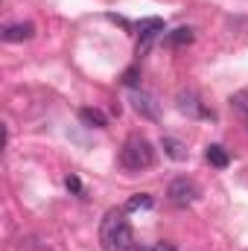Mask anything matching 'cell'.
Listing matches in <instances>:
<instances>
[{"label": "cell", "mask_w": 248, "mask_h": 251, "mask_svg": "<svg viewBox=\"0 0 248 251\" xmlns=\"http://www.w3.org/2000/svg\"><path fill=\"white\" fill-rule=\"evenodd\" d=\"M99 243L105 251H128L134 246V228L125 216V210H108L99 225Z\"/></svg>", "instance_id": "1"}, {"label": "cell", "mask_w": 248, "mask_h": 251, "mask_svg": "<svg viewBox=\"0 0 248 251\" xmlns=\"http://www.w3.org/2000/svg\"><path fill=\"white\" fill-rule=\"evenodd\" d=\"M120 164L128 173H143L155 164V146L143 134H128L120 149Z\"/></svg>", "instance_id": "2"}, {"label": "cell", "mask_w": 248, "mask_h": 251, "mask_svg": "<svg viewBox=\"0 0 248 251\" xmlns=\"http://www.w3.org/2000/svg\"><path fill=\"white\" fill-rule=\"evenodd\" d=\"M167 199H170L173 204H178V207H187V204H193V201L198 199V187H196L193 178L178 176V178L170 181V187H167Z\"/></svg>", "instance_id": "3"}, {"label": "cell", "mask_w": 248, "mask_h": 251, "mask_svg": "<svg viewBox=\"0 0 248 251\" xmlns=\"http://www.w3.org/2000/svg\"><path fill=\"white\" fill-rule=\"evenodd\" d=\"M164 32V21L161 18H143L137 24V56H143L149 50V44Z\"/></svg>", "instance_id": "4"}, {"label": "cell", "mask_w": 248, "mask_h": 251, "mask_svg": "<svg viewBox=\"0 0 248 251\" xmlns=\"http://www.w3.org/2000/svg\"><path fill=\"white\" fill-rule=\"evenodd\" d=\"M178 108L184 111V114H190V117H216L210 108H204V102H201V97L196 94V91H181L178 94Z\"/></svg>", "instance_id": "5"}, {"label": "cell", "mask_w": 248, "mask_h": 251, "mask_svg": "<svg viewBox=\"0 0 248 251\" xmlns=\"http://www.w3.org/2000/svg\"><path fill=\"white\" fill-rule=\"evenodd\" d=\"M35 35V26L29 24V21H18V24H6L3 29H0V38L6 41V44H21V41H29Z\"/></svg>", "instance_id": "6"}, {"label": "cell", "mask_w": 248, "mask_h": 251, "mask_svg": "<svg viewBox=\"0 0 248 251\" xmlns=\"http://www.w3.org/2000/svg\"><path fill=\"white\" fill-rule=\"evenodd\" d=\"M131 108L140 114V117H146V120H158V102H155V97L152 94H146V91H134L131 94Z\"/></svg>", "instance_id": "7"}, {"label": "cell", "mask_w": 248, "mask_h": 251, "mask_svg": "<svg viewBox=\"0 0 248 251\" xmlns=\"http://www.w3.org/2000/svg\"><path fill=\"white\" fill-rule=\"evenodd\" d=\"M204 158H207V164H210V167H216V170H225V167L231 164L228 149H225V146H219V143H210V146L204 149Z\"/></svg>", "instance_id": "8"}, {"label": "cell", "mask_w": 248, "mask_h": 251, "mask_svg": "<svg viewBox=\"0 0 248 251\" xmlns=\"http://www.w3.org/2000/svg\"><path fill=\"white\" fill-rule=\"evenodd\" d=\"M79 120L88 126V128H105L108 126V117L99 108H91V105L88 108H79Z\"/></svg>", "instance_id": "9"}, {"label": "cell", "mask_w": 248, "mask_h": 251, "mask_svg": "<svg viewBox=\"0 0 248 251\" xmlns=\"http://www.w3.org/2000/svg\"><path fill=\"white\" fill-rule=\"evenodd\" d=\"M161 146H164V152H167L173 161H184L187 158V146L178 137H173V134H164V137H161Z\"/></svg>", "instance_id": "10"}, {"label": "cell", "mask_w": 248, "mask_h": 251, "mask_svg": "<svg viewBox=\"0 0 248 251\" xmlns=\"http://www.w3.org/2000/svg\"><path fill=\"white\" fill-rule=\"evenodd\" d=\"M193 38H196V32L190 29V26H178V29H173V32H167V44L170 47H187V44H193Z\"/></svg>", "instance_id": "11"}, {"label": "cell", "mask_w": 248, "mask_h": 251, "mask_svg": "<svg viewBox=\"0 0 248 251\" xmlns=\"http://www.w3.org/2000/svg\"><path fill=\"white\" fill-rule=\"evenodd\" d=\"M231 108L243 117V123H248V88H243V91H237L234 97H231Z\"/></svg>", "instance_id": "12"}, {"label": "cell", "mask_w": 248, "mask_h": 251, "mask_svg": "<svg viewBox=\"0 0 248 251\" xmlns=\"http://www.w3.org/2000/svg\"><path fill=\"white\" fill-rule=\"evenodd\" d=\"M155 204V199L149 193H134L128 201H125V210H149Z\"/></svg>", "instance_id": "13"}, {"label": "cell", "mask_w": 248, "mask_h": 251, "mask_svg": "<svg viewBox=\"0 0 248 251\" xmlns=\"http://www.w3.org/2000/svg\"><path fill=\"white\" fill-rule=\"evenodd\" d=\"M137 82H140V67H128L123 73V85L125 88H137Z\"/></svg>", "instance_id": "14"}, {"label": "cell", "mask_w": 248, "mask_h": 251, "mask_svg": "<svg viewBox=\"0 0 248 251\" xmlns=\"http://www.w3.org/2000/svg\"><path fill=\"white\" fill-rule=\"evenodd\" d=\"M64 187L70 190V193H82V181H79V176H73V173H70V176L64 178Z\"/></svg>", "instance_id": "15"}, {"label": "cell", "mask_w": 248, "mask_h": 251, "mask_svg": "<svg viewBox=\"0 0 248 251\" xmlns=\"http://www.w3.org/2000/svg\"><path fill=\"white\" fill-rule=\"evenodd\" d=\"M149 251H175V246L167 243V240H161V243H149Z\"/></svg>", "instance_id": "16"}]
</instances>
